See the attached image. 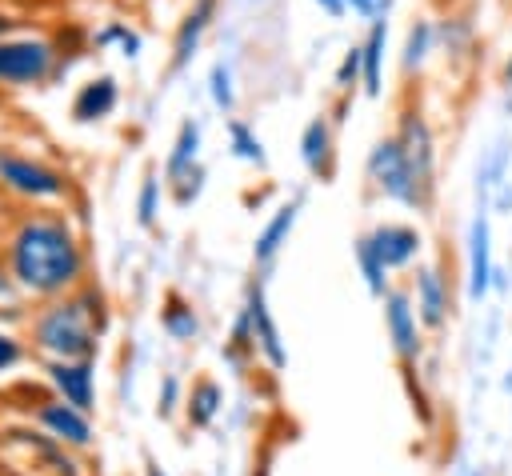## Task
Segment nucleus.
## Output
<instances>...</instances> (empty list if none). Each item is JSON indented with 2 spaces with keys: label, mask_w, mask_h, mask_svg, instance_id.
Instances as JSON below:
<instances>
[{
  "label": "nucleus",
  "mask_w": 512,
  "mask_h": 476,
  "mask_svg": "<svg viewBox=\"0 0 512 476\" xmlns=\"http://www.w3.org/2000/svg\"><path fill=\"white\" fill-rule=\"evenodd\" d=\"M8 268L32 296H60L84 280V248L64 216L36 212L8 240Z\"/></svg>",
  "instance_id": "f257e3e1"
},
{
  "label": "nucleus",
  "mask_w": 512,
  "mask_h": 476,
  "mask_svg": "<svg viewBox=\"0 0 512 476\" xmlns=\"http://www.w3.org/2000/svg\"><path fill=\"white\" fill-rule=\"evenodd\" d=\"M36 344L56 360H92L96 356V320L80 296L48 304L32 324Z\"/></svg>",
  "instance_id": "f03ea898"
},
{
  "label": "nucleus",
  "mask_w": 512,
  "mask_h": 476,
  "mask_svg": "<svg viewBox=\"0 0 512 476\" xmlns=\"http://www.w3.org/2000/svg\"><path fill=\"white\" fill-rule=\"evenodd\" d=\"M60 68V48L48 36L36 32H12L0 40V84L8 88H32L52 80Z\"/></svg>",
  "instance_id": "7ed1b4c3"
},
{
  "label": "nucleus",
  "mask_w": 512,
  "mask_h": 476,
  "mask_svg": "<svg viewBox=\"0 0 512 476\" xmlns=\"http://www.w3.org/2000/svg\"><path fill=\"white\" fill-rule=\"evenodd\" d=\"M368 176H372V184L388 200L408 204V208H424L420 188L412 180V164H408V156H404V148H400L396 136H384V140L372 144V152H368Z\"/></svg>",
  "instance_id": "20e7f679"
},
{
  "label": "nucleus",
  "mask_w": 512,
  "mask_h": 476,
  "mask_svg": "<svg viewBox=\"0 0 512 476\" xmlns=\"http://www.w3.org/2000/svg\"><path fill=\"white\" fill-rule=\"evenodd\" d=\"M396 140H400V148H404V156H408V164H412V180H416L420 200H424V208H428V204H432V188H436V140H432L428 120H424L416 108H408V112L400 116Z\"/></svg>",
  "instance_id": "39448f33"
},
{
  "label": "nucleus",
  "mask_w": 512,
  "mask_h": 476,
  "mask_svg": "<svg viewBox=\"0 0 512 476\" xmlns=\"http://www.w3.org/2000/svg\"><path fill=\"white\" fill-rule=\"evenodd\" d=\"M0 184H8L12 192L28 200H60L68 192V180L56 168L32 156H20V152H0Z\"/></svg>",
  "instance_id": "423d86ee"
},
{
  "label": "nucleus",
  "mask_w": 512,
  "mask_h": 476,
  "mask_svg": "<svg viewBox=\"0 0 512 476\" xmlns=\"http://www.w3.org/2000/svg\"><path fill=\"white\" fill-rule=\"evenodd\" d=\"M244 324H248L252 348H260L272 368H284V364H288V352H284V344H280V328H276V320H272V312H268V300H264V288H260V284H252V292H248Z\"/></svg>",
  "instance_id": "0eeeda50"
},
{
  "label": "nucleus",
  "mask_w": 512,
  "mask_h": 476,
  "mask_svg": "<svg viewBox=\"0 0 512 476\" xmlns=\"http://www.w3.org/2000/svg\"><path fill=\"white\" fill-rule=\"evenodd\" d=\"M384 324H388L396 356L404 364H412L420 356V328H416V308H412L408 292H384Z\"/></svg>",
  "instance_id": "6e6552de"
},
{
  "label": "nucleus",
  "mask_w": 512,
  "mask_h": 476,
  "mask_svg": "<svg viewBox=\"0 0 512 476\" xmlns=\"http://www.w3.org/2000/svg\"><path fill=\"white\" fill-rule=\"evenodd\" d=\"M48 380L56 384L60 400H68L80 412H92V404H96V372H92V360H52L48 364Z\"/></svg>",
  "instance_id": "1a4fd4ad"
},
{
  "label": "nucleus",
  "mask_w": 512,
  "mask_h": 476,
  "mask_svg": "<svg viewBox=\"0 0 512 476\" xmlns=\"http://www.w3.org/2000/svg\"><path fill=\"white\" fill-rule=\"evenodd\" d=\"M116 104H120V84H116V76H108V72H104V76H92V80L80 84L76 96H72V120H76V124H96V120L112 116Z\"/></svg>",
  "instance_id": "9d476101"
},
{
  "label": "nucleus",
  "mask_w": 512,
  "mask_h": 476,
  "mask_svg": "<svg viewBox=\"0 0 512 476\" xmlns=\"http://www.w3.org/2000/svg\"><path fill=\"white\" fill-rule=\"evenodd\" d=\"M368 244H372V252L384 260V268L392 272V268H404V264L416 260V252H420V232H416L412 224H380V228L368 232Z\"/></svg>",
  "instance_id": "9b49d317"
},
{
  "label": "nucleus",
  "mask_w": 512,
  "mask_h": 476,
  "mask_svg": "<svg viewBox=\"0 0 512 476\" xmlns=\"http://www.w3.org/2000/svg\"><path fill=\"white\" fill-rule=\"evenodd\" d=\"M448 304H452V296H448V284H444L440 268L424 264L416 272V320L424 328H444L448 324Z\"/></svg>",
  "instance_id": "f8f14e48"
},
{
  "label": "nucleus",
  "mask_w": 512,
  "mask_h": 476,
  "mask_svg": "<svg viewBox=\"0 0 512 476\" xmlns=\"http://www.w3.org/2000/svg\"><path fill=\"white\" fill-rule=\"evenodd\" d=\"M212 16H216V0H192L188 4V12L176 24V36H172V68H184L196 56L204 32L212 28Z\"/></svg>",
  "instance_id": "ddd939ff"
},
{
  "label": "nucleus",
  "mask_w": 512,
  "mask_h": 476,
  "mask_svg": "<svg viewBox=\"0 0 512 476\" xmlns=\"http://www.w3.org/2000/svg\"><path fill=\"white\" fill-rule=\"evenodd\" d=\"M300 160H304V168L312 176H320V180L332 176V168H336V140H332L328 116H312L304 124V132H300Z\"/></svg>",
  "instance_id": "4468645a"
},
{
  "label": "nucleus",
  "mask_w": 512,
  "mask_h": 476,
  "mask_svg": "<svg viewBox=\"0 0 512 476\" xmlns=\"http://www.w3.org/2000/svg\"><path fill=\"white\" fill-rule=\"evenodd\" d=\"M40 424H44L60 444H72V448H88V444H92L88 412L72 408L68 400H48V404L40 408Z\"/></svg>",
  "instance_id": "2eb2a0df"
},
{
  "label": "nucleus",
  "mask_w": 512,
  "mask_h": 476,
  "mask_svg": "<svg viewBox=\"0 0 512 476\" xmlns=\"http://www.w3.org/2000/svg\"><path fill=\"white\" fill-rule=\"evenodd\" d=\"M492 284V244H488V216H476L468 228V296L484 300Z\"/></svg>",
  "instance_id": "dca6fc26"
},
{
  "label": "nucleus",
  "mask_w": 512,
  "mask_h": 476,
  "mask_svg": "<svg viewBox=\"0 0 512 476\" xmlns=\"http://www.w3.org/2000/svg\"><path fill=\"white\" fill-rule=\"evenodd\" d=\"M384 48H388V20H368V36L360 40V84L368 96L384 88Z\"/></svg>",
  "instance_id": "f3484780"
},
{
  "label": "nucleus",
  "mask_w": 512,
  "mask_h": 476,
  "mask_svg": "<svg viewBox=\"0 0 512 476\" xmlns=\"http://www.w3.org/2000/svg\"><path fill=\"white\" fill-rule=\"evenodd\" d=\"M296 216H300V200H288V204H280V208L272 212V220L260 228L256 248H252L256 264H272V260H276V252L288 244V236H292V228H296Z\"/></svg>",
  "instance_id": "a211bd4d"
},
{
  "label": "nucleus",
  "mask_w": 512,
  "mask_h": 476,
  "mask_svg": "<svg viewBox=\"0 0 512 476\" xmlns=\"http://www.w3.org/2000/svg\"><path fill=\"white\" fill-rule=\"evenodd\" d=\"M200 160V124L196 120H184L180 132H176V144L168 152V164H164V180L176 184L184 172H192Z\"/></svg>",
  "instance_id": "6ab92c4d"
},
{
  "label": "nucleus",
  "mask_w": 512,
  "mask_h": 476,
  "mask_svg": "<svg viewBox=\"0 0 512 476\" xmlns=\"http://www.w3.org/2000/svg\"><path fill=\"white\" fill-rule=\"evenodd\" d=\"M220 384L216 380H200L196 388H192V396H188V424L192 428H204V424H212L216 420V412H220Z\"/></svg>",
  "instance_id": "aec40b11"
},
{
  "label": "nucleus",
  "mask_w": 512,
  "mask_h": 476,
  "mask_svg": "<svg viewBox=\"0 0 512 476\" xmlns=\"http://www.w3.org/2000/svg\"><path fill=\"white\" fill-rule=\"evenodd\" d=\"M432 40H436V28H432L428 20H416V24L408 28V36H404V72H416V68L428 60Z\"/></svg>",
  "instance_id": "412c9836"
},
{
  "label": "nucleus",
  "mask_w": 512,
  "mask_h": 476,
  "mask_svg": "<svg viewBox=\"0 0 512 476\" xmlns=\"http://www.w3.org/2000/svg\"><path fill=\"white\" fill-rule=\"evenodd\" d=\"M356 264H360V272H364L368 292H372V296H384V292H388V268H384V260L372 252L368 236L356 240Z\"/></svg>",
  "instance_id": "4be33fe9"
},
{
  "label": "nucleus",
  "mask_w": 512,
  "mask_h": 476,
  "mask_svg": "<svg viewBox=\"0 0 512 476\" xmlns=\"http://www.w3.org/2000/svg\"><path fill=\"white\" fill-rule=\"evenodd\" d=\"M96 44L100 48H108V44H116V52L120 56H128V60H136L140 56V32L136 28H128V24H120V20H112V24H104L100 32H96Z\"/></svg>",
  "instance_id": "5701e85b"
},
{
  "label": "nucleus",
  "mask_w": 512,
  "mask_h": 476,
  "mask_svg": "<svg viewBox=\"0 0 512 476\" xmlns=\"http://www.w3.org/2000/svg\"><path fill=\"white\" fill-rule=\"evenodd\" d=\"M160 324H164V332L172 336V340H192L196 336V312L188 308V304H180L176 296L168 300V308H164V316H160Z\"/></svg>",
  "instance_id": "b1692460"
},
{
  "label": "nucleus",
  "mask_w": 512,
  "mask_h": 476,
  "mask_svg": "<svg viewBox=\"0 0 512 476\" xmlns=\"http://www.w3.org/2000/svg\"><path fill=\"white\" fill-rule=\"evenodd\" d=\"M228 140H232V152H236L240 160H248V164H264V160H268L260 136H256L244 120H232V124H228Z\"/></svg>",
  "instance_id": "393cba45"
},
{
  "label": "nucleus",
  "mask_w": 512,
  "mask_h": 476,
  "mask_svg": "<svg viewBox=\"0 0 512 476\" xmlns=\"http://www.w3.org/2000/svg\"><path fill=\"white\" fill-rule=\"evenodd\" d=\"M208 92H212V104H216L220 112H232V108H236V88H232V68H228L224 60H216V64H212V72H208Z\"/></svg>",
  "instance_id": "a878e982"
},
{
  "label": "nucleus",
  "mask_w": 512,
  "mask_h": 476,
  "mask_svg": "<svg viewBox=\"0 0 512 476\" xmlns=\"http://www.w3.org/2000/svg\"><path fill=\"white\" fill-rule=\"evenodd\" d=\"M356 80H360V44H352V48L344 52V60H340V68H336V88H340V92H352Z\"/></svg>",
  "instance_id": "bb28decb"
},
{
  "label": "nucleus",
  "mask_w": 512,
  "mask_h": 476,
  "mask_svg": "<svg viewBox=\"0 0 512 476\" xmlns=\"http://www.w3.org/2000/svg\"><path fill=\"white\" fill-rule=\"evenodd\" d=\"M156 200H160V180H156V176H144V184H140V196H136V212H140V224H152V220H156Z\"/></svg>",
  "instance_id": "cd10ccee"
},
{
  "label": "nucleus",
  "mask_w": 512,
  "mask_h": 476,
  "mask_svg": "<svg viewBox=\"0 0 512 476\" xmlns=\"http://www.w3.org/2000/svg\"><path fill=\"white\" fill-rule=\"evenodd\" d=\"M344 8L356 12L360 20H384L388 8H392V0H344Z\"/></svg>",
  "instance_id": "c85d7f7f"
},
{
  "label": "nucleus",
  "mask_w": 512,
  "mask_h": 476,
  "mask_svg": "<svg viewBox=\"0 0 512 476\" xmlns=\"http://www.w3.org/2000/svg\"><path fill=\"white\" fill-rule=\"evenodd\" d=\"M16 360H20V344H16L8 332H0V372H4V368H12Z\"/></svg>",
  "instance_id": "c756f323"
},
{
  "label": "nucleus",
  "mask_w": 512,
  "mask_h": 476,
  "mask_svg": "<svg viewBox=\"0 0 512 476\" xmlns=\"http://www.w3.org/2000/svg\"><path fill=\"white\" fill-rule=\"evenodd\" d=\"M20 24H24V20H20L16 12H4V8H0V40L12 36V32H20Z\"/></svg>",
  "instance_id": "7c9ffc66"
},
{
  "label": "nucleus",
  "mask_w": 512,
  "mask_h": 476,
  "mask_svg": "<svg viewBox=\"0 0 512 476\" xmlns=\"http://www.w3.org/2000/svg\"><path fill=\"white\" fill-rule=\"evenodd\" d=\"M312 4H316V8H324L332 20H340V16L348 12V8H344V0H312Z\"/></svg>",
  "instance_id": "2f4dec72"
},
{
  "label": "nucleus",
  "mask_w": 512,
  "mask_h": 476,
  "mask_svg": "<svg viewBox=\"0 0 512 476\" xmlns=\"http://www.w3.org/2000/svg\"><path fill=\"white\" fill-rule=\"evenodd\" d=\"M172 396H176V380L168 376L164 380V404H160V412H172Z\"/></svg>",
  "instance_id": "473e14b6"
},
{
  "label": "nucleus",
  "mask_w": 512,
  "mask_h": 476,
  "mask_svg": "<svg viewBox=\"0 0 512 476\" xmlns=\"http://www.w3.org/2000/svg\"><path fill=\"white\" fill-rule=\"evenodd\" d=\"M144 476H168V472H164L160 464H148V472H144Z\"/></svg>",
  "instance_id": "72a5a7b5"
},
{
  "label": "nucleus",
  "mask_w": 512,
  "mask_h": 476,
  "mask_svg": "<svg viewBox=\"0 0 512 476\" xmlns=\"http://www.w3.org/2000/svg\"><path fill=\"white\" fill-rule=\"evenodd\" d=\"M8 292V276H4V268H0V296Z\"/></svg>",
  "instance_id": "f704fd0d"
},
{
  "label": "nucleus",
  "mask_w": 512,
  "mask_h": 476,
  "mask_svg": "<svg viewBox=\"0 0 512 476\" xmlns=\"http://www.w3.org/2000/svg\"><path fill=\"white\" fill-rule=\"evenodd\" d=\"M256 476H272V472H268V464H260V468H256Z\"/></svg>",
  "instance_id": "c9c22d12"
},
{
  "label": "nucleus",
  "mask_w": 512,
  "mask_h": 476,
  "mask_svg": "<svg viewBox=\"0 0 512 476\" xmlns=\"http://www.w3.org/2000/svg\"><path fill=\"white\" fill-rule=\"evenodd\" d=\"M504 72H508V84H512V56H508V68Z\"/></svg>",
  "instance_id": "e433bc0d"
},
{
  "label": "nucleus",
  "mask_w": 512,
  "mask_h": 476,
  "mask_svg": "<svg viewBox=\"0 0 512 476\" xmlns=\"http://www.w3.org/2000/svg\"><path fill=\"white\" fill-rule=\"evenodd\" d=\"M468 476H476V472H468Z\"/></svg>",
  "instance_id": "4c0bfd02"
}]
</instances>
